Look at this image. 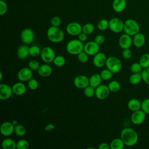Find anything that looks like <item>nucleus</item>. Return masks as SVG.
Listing matches in <instances>:
<instances>
[{"label":"nucleus","instance_id":"1","mask_svg":"<svg viewBox=\"0 0 149 149\" xmlns=\"http://www.w3.org/2000/svg\"><path fill=\"white\" fill-rule=\"evenodd\" d=\"M120 137L123 141L125 145L128 147H132L136 144L139 139L137 132L130 127L123 129L120 132Z\"/></svg>","mask_w":149,"mask_h":149},{"label":"nucleus","instance_id":"2","mask_svg":"<svg viewBox=\"0 0 149 149\" xmlns=\"http://www.w3.org/2000/svg\"><path fill=\"white\" fill-rule=\"evenodd\" d=\"M47 36L48 40L54 43H59L64 39V33L59 28L51 26L47 31Z\"/></svg>","mask_w":149,"mask_h":149},{"label":"nucleus","instance_id":"3","mask_svg":"<svg viewBox=\"0 0 149 149\" xmlns=\"http://www.w3.org/2000/svg\"><path fill=\"white\" fill-rule=\"evenodd\" d=\"M84 46L83 42L79 39H73L68 41L66 46V49L69 54L77 55L84 51Z\"/></svg>","mask_w":149,"mask_h":149},{"label":"nucleus","instance_id":"4","mask_svg":"<svg viewBox=\"0 0 149 149\" xmlns=\"http://www.w3.org/2000/svg\"><path fill=\"white\" fill-rule=\"evenodd\" d=\"M123 31L126 34L134 36L140 32V26L135 20L129 19L124 22Z\"/></svg>","mask_w":149,"mask_h":149},{"label":"nucleus","instance_id":"5","mask_svg":"<svg viewBox=\"0 0 149 149\" xmlns=\"http://www.w3.org/2000/svg\"><path fill=\"white\" fill-rule=\"evenodd\" d=\"M105 66L107 68L111 70L113 73H117L120 72L122 67L120 60L115 56H111L107 58Z\"/></svg>","mask_w":149,"mask_h":149},{"label":"nucleus","instance_id":"6","mask_svg":"<svg viewBox=\"0 0 149 149\" xmlns=\"http://www.w3.org/2000/svg\"><path fill=\"white\" fill-rule=\"evenodd\" d=\"M41 58L46 63L53 62L55 57L56 56L54 50L50 47H44L41 52Z\"/></svg>","mask_w":149,"mask_h":149},{"label":"nucleus","instance_id":"7","mask_svg":"<svg viewBox=\"0 0 149 149\" xmlns=\"http://www.w3.org/2000/svg\"><path fill=\"white\" fill-rule=\"evenodd\" d=\"M124 22L118 17H113L109 20V29L113 33H119L123 31Z\"/></svg>","mask_w":149,"mask_h":149},{"label":"nucleus","instance_id":"8","mask_svg":"<svg viewBox=\"0 0 149 149\" xmlns=\"http://www.w3.org/2000/svg\"><path fill=\"white\" fill-rule=\"evenodd\" d=\"M146 118V113L141 109L133 111L130 116L131 122L136 125H140L144 122Z\"/></svg>","mask_w":149,"mask_h":149},{"label":"nucleus","instance_id":"9","mask_svg":"<svg viewBox=\"0 0 149 149\" xmlns=\"http://www.w3.org/2000/svg\"><path fill=\"white\" fill-rule=\"evenodd\" d=\"M66 30L68 34L72 36H77L82 32V26L79 23L73 22L66 26Z\"/></svg>","mask_w":149,"mask_h":149},{"label":"nucleus","instance_id":"10","mask_svg":"<svg viewBox=\"0 0 149 149\" xmlns=\"http://www.w3.org/2000/svg\"><path fill=\"white\" fill-rule=\"evenodd\" d=\"M110 92L111 91L108 86L105 84H100L95 88V95L98 99L102 100L108 98Z\"/></svg>","mask_w":149,"mask_h":149},{"label":"nucleus","instance_id":"11","mask_svg":"<svg viewBox=\"0 0 149 149\" xmlns=\"http://www.w3.org/2000/svg\"><path fill=\"white\" fill-rule=\"evenodd\" d=\"M20 38L24 44H31L34 40V31L29 28H26L23 29L20 34Z\"/></svg>","mask_w":149,"mask_h":149},{"label":"nucleus","instance_id":"12","mask_svg":"<svg viewBox=\"0 0 149 149\" xmlns=\"http://www.w3.org/2000/svg\"><path fill=\"white\" fill-rule=\"evenodd\" d=\"M100 51V45L94 41H90L86 42L84 46V51L88 55L94 56Z\"/></svg>","mask_w":149,"mask_h":149},{"label":"nucleus","instance_id":"13","mask_svg":"<svg viewBox=\"0 0 149 149\" xmlns=\"http://www.w3.org/2000/svg\"><path fill=\"white\" fill-rule=\"evenodd\" d=\"M17 77L20 81H28L30 79L33 78V70L29 67L23 68L18 71Z\"/></svg>","mask_w":149,"mask_h":149},{"label":"nucleus","instance_id":"14","mask_svg":"<svg viewBox=\"0 0 149 149\" xmlns=\"http://www.w3.org/2000/svg\"><path fill=\"white\" fill-rule=\"evenodd\" d=\"M13 93L12 87L9 85L4 83L0 84V99L1 100L9 99Z\"/></svg>","mask_w":149,"mask_h":149},{"label":"nucleus","instance_id":"15","mask_svg":"<svg viewBox=\"0 0 149 149\" xmlns=\"http://www.w3.org/2000/svg\"><path fill=\"white\" fill-rule=\"evenodd\" d=\"M118 44L120 47L123 49L130 48L133 44V38L131 36L125 33L119 37Z\"/></svg>","mask_w":149,"mask_h":149},{"label":"nucleus","instance_id":"16","mask_svg":"<svg viewBox=\"0 0 149 149\" xmlns=\"http://www.w3.org/2000/svg\"><path fill=\"white\" fill-rule=\"evenodd\" d=\"M73 84L77 88L84 89L89 85V79L85 75L80 74L74 79Z\"/></svg>","mask_w":149,"mask_h":149},{"label":"nucleus","instance_id":"17","mask_svg":"<svg viewBox=\"0 0 149 149\" xmlns=\"http://www.w3.org/2000/svg\"><path fill=\"white\" fill-rule=\"evenodd\" d=\"M107 57L105 54L102 52H98L95 55H94L93 63L94 65L98 68L103 67L105 65Z\"/></svg>","mask_w":149,"mask_h":149},{"label":"nucleus","instance_id":"18","mask_svg":"<svg viewBox=\"0 0 149 149\" xmlns=\"http://www.w3.org/2000/svg\"><path fill=\"white\" fill-rule=\"evenodd\" d=\"M15 126L12 122L6 121L3 122L0 127V132L1 134L6 137L10 136L14 132Z\"/></svg>","mask_w":149,"mask_h":149},{"label":"nucleus","instance_id":"19","mask_svg":"<svg viewBox=\"0 0 149 149\" xmlns=\"http://www.w3.org/2000/svg\"><path fill=\"white\" fill-rule=\"evenodd\" d=\"M126 0H113L112 6L115 12L121 13L126 9Z\"/></svg>","mask_w":149,"mask_h":149},{"label":"nucleus","instance_id":"20","mask_svg":"<svg viewBox=\"0 0 149 149\" xmlns=\"http://www.w3.org/2000/svg\"><path fill=\"white\" fill-rule=\"evenodd\" d=\"M37 72L40 76L46 77L49 76L51 74L52 72V69L50 65L45 63V64H42L40 66Z\"/></svg>","mask_w":149,"mask_h":149},{"label":"nucleus","instance_id":"21","mask_svg":"<svg viewBox=\"0 0 149 149\" xmlns=\"http://www.w3.org/2000/svg\"><path fill=\"white\" fill-rule=\"evenodd\" d=\"M12 87L13 93L17 95H22L26 91V86L22 81L15 83Z\"/></svg>","mask_w":149,"mask_h":149},{"label":"nucleus","instance_id":"22","mask_svg":"<svg viewBox=\"0 0 149 149\" xmlns=\"http://www.w3.org/2000/svg\"><path fill=\"white\" fill-rule=\"evenodd\" d=\"M16 55L19 59H25L29 55V47L27 45H22L18 47L16 51Z\"/></svg>","mask_w":149,"mask_h":149},{"label":"nucleus","instance_id":"23","mask_svg":"<svg viewBox=\"0 0 149 149\" xmlns=\"http://www.w3.org/2000/svg\"><path fill=\"white\" fill-rule=\"evenodd\" d=\"M146 42L145 36L141 33H138L133 36V44L137 48L142 47Z\"/></svg>","mask_w":149,"mask_h":149},{"label":"nucleus","instance_id":"24","mask_svg":"<svg viewBox=\"0 0 149 149\" xmlns=\"http://www.w3.org/2000/svg\"><path fill=\"white\" fill-rule=\"evenodd\" d=\"M102 80V79L100 76V74L94 73L89 78V85L96 88L101 84Z\"/></svg>","mask_w":149,"mask_h":149},{"label":"nucleus","instance_id":"25","mask_svg":"<svg viewBox=\"0 0 149 149\" xmlns=\"http://www.w3.org/2000/svg\"><path fill=\"white\" fill-rule=\"evenodd\" d=\"M141 102L136 98L130 99L127 102V107L132 111H135L141 109Z\"/></svg>","mask_w":149,"mask_h":149},{"label":"nucleus","instance_id":"26","mask_svg":"<svg viewBox=\"0 0 149 149\" xmlns=\"http://www.w3.org/2000/svg\"><path fill=\"white\" fill-rule=\"evenodd\" d=\"M1 146L3 149H15L16 148V143L12 139L6 138L2 140Z\"/></svg>","mask_w":149,"mask_h":149},{"label":"nucleus","instance_id":"27","mask_svg":"<svg viewBox=\"0 0 149 149\" xmlns=\"http://www.w3.org/2000/svg\"><path fill=\"white\" fill-rule=\"evenodd\" d=\"M110 149H123L125 147V144L121 138L113 139L109 144Z\"/></svg>","mask_w":149,"mask_h":149},{"label":"nucleus","instance_id":"28","mask_svg":"<svg viewBox=\"0 0 149 149\" xmlns=\"http://www.w3.org/2000/svg\"><path fill=\"white\" fill-rule=\"evenodd\" d=\"M142 80L141 75L140 73H134L129 77V82L132 85L138 84Z\"/></svg>","mask_w":149,"mask_h":149},{"label":"nucleus","instance_id":"29","mask_svg":"<svg viewBox=\"0 0 149 149\" xmlns=\"http://www.w3.org/2000/svg\"><path fill=\"white\" fill-rule=\"evenodd\" d=\"M108 87L111 92L116 93L120 90V84L116 80H112L108 83Z\"/></svg>","mask_w":149,"mask_h":149},{"label":"nucleus","instance_id":"30","mask_svg":"<svg viewBox=\"0 0 149 149\" xmlns=\"http://www.w3.org/2000/svg\"><path fill=\"white\" fill-rule=\"evenodd\" d=\"M139 63L144 69L149 68V54L146 53L142 55L139 59Z\"/></svg>","mask_w":149,"mask_h":149},{"label":"nucleus","instance_id":"31","mask_svg":"<svg viewBox=\"0 0 149 149\" xmlns=\"http://www.w3.org/2000/svg\"><path fill=\"white\" fill-rule=\"evenodd\" d=\"M14 133L16 136L19 137H22L25 135L26 133V130L24 126L18 124L15 126Z\"/></svg>","mask_w":149,"mask_h":149},{"label":"nucleus","instance_id":"32","mask_svg":"<svg viewBox=\"0 0 149 149\" xmlns=\"http://www.w3.org/2000/svg\"><path fill=\"white\" fill-rule=\"evenodd\" d=\"M41 49L40 48L36 45H32L29 47V55L33 57H37L40 55Z\"/></svg>","mask_w":149,"mask_h":149},{"label":"nucleus","instance_id":"33","mask_svg":"<svg viewBox=\"0 0 149 149\" xmlns=\"http://www.w3.org/2000/svg\"><path fill=\"white\" fill-rule=\"evenodd\" d=\"M113 73L109 69H104L100 72V76L103 80H109L113 76Z\"/></svg>","mask_w":149,"mask_h":149},{"label":"nucleus","instance_id":"34","mask_svg":"<svg viewBox=\"0 0 149 149\" xmlns=\"http://www.w3.org/2000/svg\"><path fill=\"white\" fill-rule=\"evenodd\" d=\"M94 31V26L91 23H87L82 26V32L89 35Z\"/></svg>","mask_w":149,"mask_h":149},{"label":"nucleus","instance_id":"35","mask_svg":"<svg viewBox=\"0 0 149 149\" xmlns=\"http://www.w3.org/2000/svg\"><path fill=\"white\" fill-rule=\"evenodd\" d=\"M97 28L100 31L106 30L107 29H109V21L105 19H101L97 23Z\"/></svg>","mask_w":149,"mask_h":149},{"label":"nucleus","instance_id":"36","mask_svg":"<svg viewBox=\"0 0 149 149\" xmlns=\"http://www.w3.org/2000/svg\"><path fill=\"white\" fill-rule=\"evenodd\" d=\"M65 62H66L65 58L62 55L56 56L53 61V63L58 67L63 66L65 64Z\"/></svg>","mask_w":149,"mask_h":149},{"label":"nucleus","instance_id":"37","mask_svg":"<svg viewBox=\"0 0 149 149\" xmlns=\"http://www.w3.org/2000/svg\"><path fill=\"white\" fill-rule=\"evenodd\" d=\"M95 88L92 87L90 85H88L84 88V94L85 96L88 98L93 97L94 95H95Z\"/></svg>","mask_w":149,"mask_h":149},{"label":"nucleus","instance_id":"38","mask_svg":"<svg viewBox=\"0 0 149 149\" xmlns=\"http://www.w3.org/2000/svg\"><path fill=\"white\" fill-rule=\"evenodd\" d=\"M29 147V143L26 139H20L16 143V148L27 149Z\"/></svg>","mask_w":149,"mask_h":149},{"label":"nucleus","instance_id":"39","mask_svg":"<svg viewBox=\"0 0 149 149\" xmlns=\"http://www.w3.org/2000/svg\"><path fill=\"white\" fill-rule=\"evenodd\" d=\"M88 56L89 55L85 51H83L81 52L80 53H79L77 55V57L80 62L84 63H86L88 61V59H89Z\"/></svg>","mask_w":149,"mask_h":149},{"label":"nucleus","instance_id":"40","mask_svg":"<svg viewBox=\"0 0 149 149\" xmlns=\"http://www.w3.org/2000/svg\"><path fill=\"white\" fill-rule=\"evenodd\" d=\"M142 68H143L139 62H134L131 65L130 67V70L132 72V73H140L141 71Z\"/></svg>","mask_w":149,"mask_h":149},{"label":"nucleus","instance_id":"41","mask_svg":"<svg viewBox=\"0 0 149 149\" xmlns=\"http://www.w3.org/2000/svg\"><path fill=\"white\" fill-rule=\"evenodd\" d=\"M27 86L30 90H36L38 87V82L36 79L34 78H31L28 81Z\"/></svg>","mask_w":149,"mask_h":149},{"label":"nucleus","instance_id":"42","mask_svg":"<svg viewBox=\"0 0 149 149\" xmlns=\"http://www.w3.org/2000/svg\"><path fill=\"white\" fill-rule=\"evenodd\" d=\"M142 80L147 84L149 85V68H145L141 73Z\"/></svg>","mask_w":149,"mask_h":149},{"label":"nucleus","instance_id":"43","mask_svg":"<svg viewBox=\"0 0 149 149\" xmlns=\"http://www.w3.org/2000/svg\"><path fill=\"white\" fill-rule=\"evenodd\" d=\"M141 109L146 113L149 115V98L144 100L141 102Z\"/></svg>","mask_w":149,"mask_h":149},{"label":"nucleus","instance_id":"44","mask_svg":"<svg viewBox=\"0 0 149 149\" xmlns=\"http://www.w3.org/2000/svg\"><path fill=\"white\" fill-rule=\"evenodd\" d=\"M39 62L36 60H31L28 64L29 68L33 71L37 70L40 67Z\"/></svg>","mask_w":149,"mask_h":149},{"label":"nucleus","instance_id":"45","mask_svg":"<svg viewBox=\"0 0 149 149\" xmlns=\"http://www.w3.org/2000/svg\"><path fill=\"white\" fill-rule=\"evenodd\" d=\"M8 11L7 3L3 0H0V15H5Z\"/></svg>","mask_w":149,"mask_h":149},{"label":"nucleus","instance_id":"46","mask_svg":"<svg viewBox=\"0 0 149 149\" xmlns=\"http://www.w3.org/2000/svg\"><path fill=\"white\" fill-rule=\"evenodd\" d=\"M61 24V19L59 16H55L52 17L51 20V24L52 26L59 27Z\"/></svg>","mask_w":149,"mask_h":149},{"label":"nucleus","instance_id":"47","mask_svg":"<svg viewBox=\"0 0 149 149\" xmlns=\"http://www.w3.org/2000/svg\"><path fill=\"white\" fill-rule=\"evenodd\" d=\"M122 56L125 59H129L131 58L132 56V52L130 49V48L123 49L122 51Z\"/></svg>","mask_w":149,"mask_h":149},{"label":"nucleus","instance_id":"48","mask_svg":"<svg viewBox=\"0 0 149 149\" xmlns=\"http://www.w3.org/2000/svg\"><path fill=\"white\" fill-rule=\"evenodd\" d=\"M94 41L99 45L102 44L105 41V37L102 34H98L95 36L94 38Z\"/></svg>","mask_w":149,"mask_h":149},{"label":"nucleus","instance_id":"49","mask_svg":"<svg viewBox=\"0 0 149 149\" xmlns=\"http://www.w3.org/2000/svg\"><path fill=\"white\" fill-rule=\"evenodd\" d=\"M77 37H78V39L83 42L86 41L87 40V34L84 33L83 32H81V33H80L77 36Z\"/></svg>","mask_w":149,"mask_h":149},{"label":"nucleus","instance_id":"50","mask_svg":"<svg viewBox=\"0 0 149 149\" xmlns=\"http://www.w3.org/2000/svg\"><path fill=\"white\" fill-rule=\"evenodd\" d=\"M98 148L99 149H110V146L107 143H101L99 144Z\"/></svg>","mask_w":149,"mask_h":149},{"label":"nucleus","instance_id":"51","mask_svg":"<svg viewBox=\"0 0 149 149\" xmlns=\"http://www.w3.org/2000/svg\"><path fill=\"white\" fill-rule=\"evenodd\" d=\"M44 129H45V130L47 131V132L52 131L55 129V125L52 123H49V124H47L45 126Z\"/></svg>","mask_w":149,"mask_h":149},{"label":"nucleus","instance_id":"52","mask_svg":"<svg viewBox=\"0 0 149 149\" xmlns=\"http://www.w3.org/2000/svg\"><path fill=\"white\" fill-rule=\"evenodd\" d=\"M12 123L13 125L14 126H16L17 125H18V122H17V121L16 120H13L12 121Z\"/></svg>","mask_w":149,"mask_h":149},{"label":"nucleus","instance_id":"53","mask_svg":"<svg viewBox=\"0 0 149 149\" xmlns=\"http://www.w3.org/2000/svg\"><path fill=\"white\" fill-rule=\"evenodd\" d=\"M0 76H1L0 80H2V72H0Z\"/></svg>","mask_w":149,"mask_h":149},{"label":"nucleus","instance_id":"54","mask_svg":"<svg viewBox=\"0 0 149 149\" xmlns=\"http://www.w3.org/2000/svg\"><path fill=\"white\" fill-rule=\"evenodd\" d=\"M126 1H127V0H126ZM128 1H129V0H128Z\"/></svg>","mask_w":149,"mask_h":149}]
</instances>
